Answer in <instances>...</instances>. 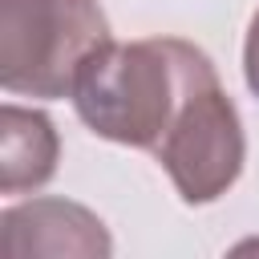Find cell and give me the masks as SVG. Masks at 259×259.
<instances>
[{
    "instance_id": "8992f818",
    "label": "cell",
    "mask_w": 259,
    "mask_h": 259,
    "mask_svg": "<svg viewBox=\"0 0 259 259\" xmlns=\"http://www.w3.org/2000/svg\"><path fill=\"white\" fill-rule=\"evenodd\" d=\"M243 77H247V89L255 93L259 101V8L247 24V40H243Z\"/></svg>"
},
{
    "instance_id": "3957f363",
    "label": "cell",
    "mask_w": 259,
    "mask_h": 259,
    "mask_svg": "<svg viewBox=\"0 0 259 259\" xmlns=\"http://www.w3.org/2000/svg\"><path fill=\"white\" fill-rule=\"evenodd\" d=\"M154 158L170 174L178 198L190 206L214 202L243 174V158H247L243 121H239L235 101L219 85L210 57L190 77V85L178 101V113H174L166 138L158 142Z\"/></svg>"
},
{
    "instance_id": "6da1fadb",
    "label": "cell",
    "mask_w": 259,
    "mask_h": 259,
    "mask_svg": "<svg viewBox=\"0 0 259 259\" xmlns=\"http://www.w3.org/2000/svg\"><path fill=\"white\" fill-rule=\"evenodd\" d=\"M202 61L206 53L178 36L109 40L77 73V117L105 142L154 154Z\"/></svg>"
},
{
    "instance_id": "5b68a950",
    "label": "cell",
    "mask_w": 259,
    "mask_h": 259,
    "mask_svg": "<svg viewBox=\"0 0 259 259\" xmlns=\"http://www.w3.org/2000/svg\"><path fill=\"white\" fill-rule=\"evenodd\" d=\"M61 142L45 113L4 101L0 109V190L28 194L57 174Z\"/></svg>"
},
{
    "instance_id": "277c9868",
    "label": "cell",
    "mask_w": 259,
    "mask_h": 259,
    "mask_svg": "<svg viewBox=\"0 0 259 259\" xmlns=\"http://www.w3.org/2000/svg\"><path fill=\"white\" fill-rule=\"evenodd\" d=\"M0 235L8 255H85L105 259L113 251L105 223L65 198H32L20 206H8L0 214Z\"/></svg>"
},
{
    "instance_id": "7a4b0ae2",
    "label": "cell",
    "mask_w": 259,
    "mask_h": 259,
    "mask_svg": "<svg viewBox=\"0 0 259 259\" xmlns=\"http://www.w3.org/2000/svg\"><path fill=\"white\" fill-rule=\"evenodd\" d=\"M97 0H0V89L12 97H73L85 61L109 45Z\"/></svg>"
}]
</instances>
